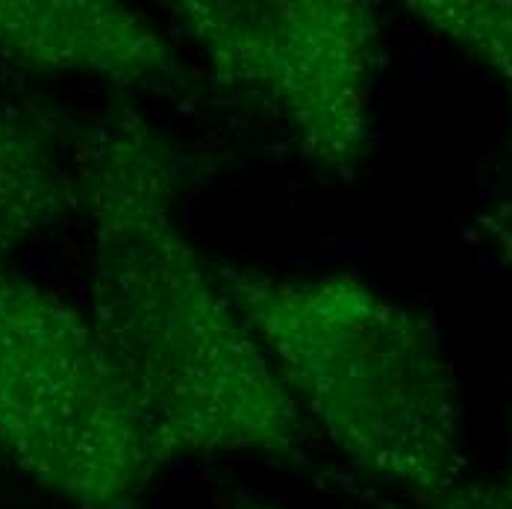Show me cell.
<instances>
[{
    "label": "cell",
    "mask_w": 512,
    "mask_h": 509,
    "mask_svg": "<svg viewBox=\"0 0 512 509\" xmlns=\"http://www.w3.org/2000/svg\"><path fill=\"white\" fill-rule=\"evenodd\" d=\"M177 159L130 106L77 151L92 230V324L154 412L171 462L301 459L309 418L177 215Z\"/></svg>",
    "instance_id": "6da1fadb"
},
{
    "label": "cell",
    "mask_w": 512,
    "mask_h": 509,
    "mask_svg": "<svg viewBox=\"0 0 512 509\" xmlns=\"http://www.w3.org/2000/svg\"><path fill=\"white\" fill-rule=\"evenodd\" d=\"M277 377L368 477L439 504L460 489L462 401L427 315L351 274L215 268Z\"/></svg>",
    "instance_id": "7a4b0ae2"
},
{
    "label": "cell",
    "mask_w": 512,
    "mask_h": 509,
    "mask_svg": "<svg viewBox=\"0 0 512 509\" xmlns=\"http://www.w3.org/2000/svg\"><path fill=\"white\" fill-rule=\"evenodd\" d=\"M0 451L74 509H139L171 465L154 412L92 318L6 268Z\"/></svg>",
    "instance_id": "3957f363"
},
{
    "label": "cell",
    "mask_w": 512,
    "mask_h": 509,
    "mask_svg": "<svg viewBox=\"0 0 512 509\" xmlns=\"http://www.w3.org/2000/svg\"><path fill=\"white\" fill-rule=\"evenodd\" d=\"M212 77L289 124L321 174L351 180L374 148L383 24L362 0H177L165 6Z\"/></svg>",
    "instance_id": "277c9868"
},
{
    "label": "cell",
    "mask_w": 512,
    "mask_h": 509,
    "mask_svg": "<svg viewBox=\"0 0 512 509\" xmlns=\"http://www.w3.org/2000/svg\"><path fill=\"white\" fill-rule=\"evenodd\" d=\"M0 56L127 89H189L174 45L142 12L112 0H0Z\"/></svg>",
    "instance_id": "5b68a950"
},
{
    "label": "cell",
    "mask_w": 512,
    "mask_h": 509,
    "mask_svg": "<svg viewBox=\"0 0 512 509\" xmlns=\"http://www.w3.org/2000/svg\"><path fill=\"white\" fill-rule=\"evenodd\" d=\"M77 206L56 124L42 106L0 89V271L9 254Z\"/></svg>",
    "instance_id": "8992f818"
},
{
    "label": "cell",
    "mask_w": 512,
    "mask_h": 509,
    "mask_svg": "<svg viewBox=\"0 0 512 509\" xmlns=\"http://www.w3.org/2000/svg\"><path fill=\"white\" fill-rule=\"evenodd\" d=\"M404 9L486 68L501 83L512 115V0H410Z\"/></svg>",
    "instance_id": "52a82bcc"
},
{
    "label": "cell",
    "mask_w": 512,
    "mask_h": 509,
    "mask_svg": "<svg viewBox=\"0 0 512 509\" xmlns=\"http://www.w3.org/2000/svg\"><path fill=\"white\" fill-rule=\"evenodd\" d=\"M477 227L486 236V242L498 251L501 262L512 265V201L498 204L495 209L483 212L477 218Z\"/></svg>",
    "instance_id": "ba28073f"
},
{
    "label": "cell",
    "mask_w": 512,
    "mask_h": 509,
    "mask_svg": "<svg viewBox=\"0 0 512 509\" xmlns=\"http://www.w3.org/2000/svg\"><path fill=\"white\" fill-rule=\"evenodd\" d=\"M468 489L474 509H512V454L501 474H495L486 483H474Z\"/></svg>",
    "instance_id": "9c48e42d"
}]
</instances>
